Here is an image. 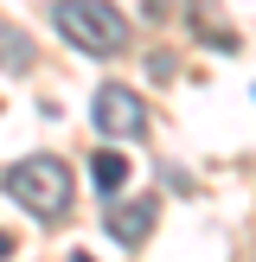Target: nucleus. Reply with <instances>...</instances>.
<instances>
[{
    "instance_id": "8",
    "label": "nucleus",
    "mask_w": 256,
    "mask_h": 262,
    "mask_svg": "<svg viewBox=\"0 0 256 262\" xmlns=\"http://www.w3.org/2000/svg\"><path fill=\"white\" fill-rule=\"evenodd\" d=\"M7 256H13V237H7V230H0V262H7Z\"/></svg>"
},
{
    "instance_id": "4",
    "label": "nucleus",
    "mask_w": 256,
    "mask_h": 262,
    "mask_svg": "<svg viewBox=\"0 0 256 262\" xmlns=\"http://www.w3.org/2000/svg\"><path fill=\"white\" fill-rule=\"evenodd\" d=\"M154 217H160V205H154V199H128V205L109 199V237L128 250V243H141V237L154 230Z\"/></svg>"
},
{
    "instance_id": "2",
    "label": "nucleus",
    "mask_w": 256,
    "mask_h": 262,
    "mask_svg": "<svg viewBox=\"0 0 256 262\" xmlns=\"http://www.w3.org/2000/svg\"><path fill=\"white\" fill-rule=\"evenodd\" d=\"M7 192L32 217H64V211H71V166L51 160V154H32V160L7 166Z\"/></svg>"
},
{
    "instance_id": "3",
    "label": "nucleus",
    "mask_w": 256,
    "mask_h": 262,
    "mask_svg": "<svg viewBox=\"0 0 256 262\" xmlns=\"http://www.w3.org/2000/svg\"><path fill=\"white\" fill-rule=\"evenodd\" d=\"M90 115H96L102 135H122V141H135L141 128H147V109H141V96L128 83H102L96 102H90Z\"/></svg>"
},
{
    "instance_id": "5",
    "label": "nucleus",
    "mask_w": 256,
    "mask_h": 262,
    "mask_svg": "<svg viewBox=\"0 0 256 262\" xmlns=\"http://www.w3.org/2000/svg\"><path fill=\"white\" fill-rule=\"evenodd\" d=\"M90 179H96V186H102V192H109V199H115V192L128 186V160H122V154H115V147H102L96 160H90Z\"/></svg>"
},
{
    "instance_id": "6",
    "label": "nucleus",
    "mask_w": 256,
    "mask_h": 262,
    "mask_svg": "<svg viewBox=\"0 0 256 262\" xmlns=\"http://www.w3.org/2000/svg\"><path fill=\"white\" fill-rule=\"evenodd\" d=\"M26 64H32V45H26V32L0 26V71H26Z\"/></svg>"
},
{
    "instance_id": "7",
    "label": "nucleus",
    "mask_w": 256,
    "mask_h": 262,
    "mask_svg": "<svg viewBox=\"0 0 256 262\" xmlns=\"http://www.w3.org/2000/svg\"><path fill=\"white\" fill-rule=\"evenodd\" d=\"M179 7H186V0H147V13H154V19H173Z\"/></svg>"
},
{
    "instance_id": "1",
    "label": "nucleus",
    "mask_w": 256,
    "mask_h": 262,
    "mask_svg": "<svg viewBox=\"0 0 256 262\" xmlns=\"http://www.w3.org/2000/svg\"><path fill=\"white\" fill-rule=\"evenodd\" d=\"M51 26H58L77 51H90V58H109V51L128 45V19L109 0H58V7H51Z\"/></svg>"
},
{
    "instance_id": "9",
    "label": "nucleus",
    "mask_w": 256,
    "mask_h": 262,
    "mask_svg": "<svg viewBox=\"0 0 256 262\" xmlns=\"http://www.w3.org/2000/svg\"><path fill=\"white\" fill-rule=\"evenodd\" d=\"M71 262H90V256H71Z\"/></svg>"
}]
</instances>
